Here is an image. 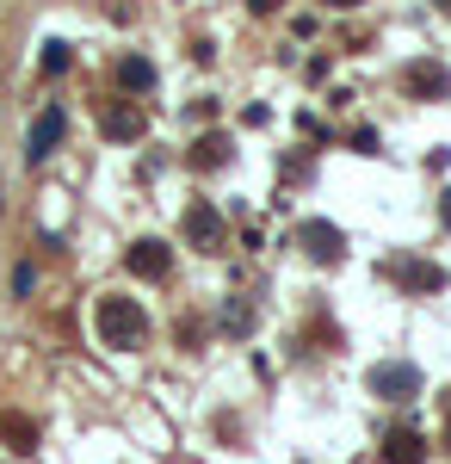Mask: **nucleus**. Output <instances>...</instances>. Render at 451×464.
Returning <instances> with one entry per match:
<instances>
[{
  "instance_id": "obj_13",
  "label": "nucleus",
  "mask_w": 451,
  "mask_h": 464,
  "mask_svg": "<svg viewBox=\"0 0 451 464\" xmlns=\"http://www.w3.org/2000/svg\"><path fill=\"white\" fill-rule=\"evenodd\" d=\"M118 81H124V93H149L155 87V63L149 56H124L118 63Z\"/></svg>"
},
{
  "instance_id": "obj_12",
  "label": "nucleus",
  "mask_w": 451,
  "mask_h": 464,
  "mask_svg": "<svg viewBox=\"0 0 451 464\" xmlns=\"http://www.w3.org/2000/svg\"><path fill=\"white\" fill-rule=\"evenodd\" d=\"M0 440H6L13 452H32V446H37V421H32V415H13V409H6V415H0Z\"/></svg>"
},
{
  "instance_id": "obj_2",
  "label": "nucleus",
  "mask_w": 451,
  "mask_h": 464,
  "mask_svg": "<svg viewBox=\"0 0 451 464\" xmlns=\"http://www.w3.org/2000/svg\"><path fill=\"white\" fill-rule=\"evenodd\" d=\"M383 273L408 291V297H433V291H446V266L415 260V254H389V260H383Z\"/></svg>"
},
{
  "instance_id": "obj_4",
  "label": "nucleus",
  "mask_w": 451,
  "mask_h": 464,
  "mask_svg": "<svg viewBox=\"0 0 451 464\" xmlns=\"http://www.w3.org/2000/svg\"><path fill=\"white\" fill-rule=\"evenodd\" d=\"M402 93H408V100H439V93H451V74L439 69L433 56H420V63L402 69Z\"/></svg>"
},
{
  "instance_id": "obj_16",
  "label": "nucleus",
  "mask_w": 451,
  "mask_h": 464,
  "mask_svg": "<svg viewBox=\"0 0 451 464\" xmlns=\"http://www.w3.org/2000/svg\"><path fill=\"white\" fill-rule=\"evenodd\" d=\"M439 223L451 229V192H439Z\"/></svg>"
},
{
  "instance_id": "obj_3",
  "label": "nucleus",
  "mask_w": 451,
  "mask_h": 464,
  "mask_svg": "<svg viewBox=\"0 0 451 464\" xmlns=\"http://www.w3.org/2000/svg\"><path fill=\"white\" fill-rule=\"evenodd\" d=\"M297 248L310 254L315 266H334V260L347 254V236H341V223H328V217H303V223H297Z\"/></svg>"
},
{
  "instance_id": "obj_5",
  "label": "nucleus",
  "mask_w": 451,
  "mask_h": 464,
  "mask_svg": "<svg viewBox=\"0 0 451 464\" xmlns=\"http://www.w3.org/2000/svg\"><path fill=\"white\" fill-rule=\"evenodd\" d=\"M124 266H130V273H137V279H155V285H161V279H168V273H174V248H168V242H155V236H149V242H137V248L124 254Z\"/></svg>"
},
{
  "instance_id": "obj_9",
  "label": "nucleus",
  "mask_w": 451,
  "mask_h": 464,
  "mask_svg": "<svg viewBox=\"0 0 451 464\" xmlns=\"http://www.w3.org/2000/svg\"><path fill=\"white\" fill-rule=\"evenodd\" d=\"M383 464H427V440L415 428H389L383 433Z\"/></svg>"
},
{
  "instance_id": "obj_17",
  "label": "nucleus",
  "mask_w": 451,
  "mask_h": 464,
  "mask_svg": "<svg viewBox=\"0 0 451 464\" xmlns=\"http://www.w3.org/2000/svg\"><path fill=\"white\" fill-rule=\"evenodd\" d=\"M321 6H359V0H321Z\"/></svg>"
},
{
  "instance_id": "obj_7",
  "label": "nucleus",
  "mask_w": 451,
  "mask_h": 464,
  "mask_svg": "<svg viewBox=\"0 0 451 464\" xmlns=\"http://www.w3.org/2000/svg\"><path fill=\"white\" fill-rule=\"evenodd\" d=\"M100 130L111 137V143H137L142 137V106L137 100H111V106L100 111Z\"/></svg>"
},
{
  "instance_id": "obj_15",
  "label": "nucleus",
  "mask_w": 451,
  "mask_h": 464,
  "mask_svg": "<svg viewBox=\"0 0 451 464\" xmlns=\"http://www.w3.org/2000/svg\"><path fill=\"white\" fill-rule=\"evenodd\" d=\"M352 149L359 155H378V130H352Z\"/></svg>"
},
{
  "instance_id": "obj_8",
  "label": "nucleus",
  "mask_w": 451,
  "mask_h": 464,
  "mask_svg": "<svg viewBox=\"0 0 451 464\" xmlns=\"http://www.w3.org/2000/svg\"><path fill=\"white\" fill-rule=\"evenodd\" d=\"M371 391L389 396V402H408V396L420 391V372H415V365H402V359H396V365H378V372H371Z\"/></svg>"
},
{
  "instance_id": "obj_1",
  "label": "nucleus",
  "mask_w": 451,
  "mask_h": 464,
  "mask_svg": "<svg viewBox=\"0 0 451 464\" xmlns=\"http://www.w3.org/2000/svg\"><path fill=\"white\" fill-rule=\"evenodd\" d=\"M93 322H100V341H105V347H118V353L142 347V334H149V316H142L137 297H100Z\"/></svg>"
},
{
  "instance_id": "obj_18",
  "label": "nucleus",
  "mask_w": 451,
  "mask_h": 464,
  "mask_svg": "<svg viewBox=\"0 0 451 464\" xmlns=\"http://www.w3.org/2000/svg\"><path fill=\"white\" fill-rule=\"evenodd\" d=\"M433 6H439V13H451V0H433Z\"/></svg>"
},
{
  "instance_id": "obj_11",
  "label": "nucleus",
  "mask_w": 451,
  "mask_h": 464,
  "mask_svg": "<svg viewBox=\"0 0 451 464\" xmlns=\"http://www.w3.org/2000/svg\"><path fill=\"white\" fill-rule=\"evenodd\" d=\"M62 130H69V118H62V111L50 106V111H43V118L32 124V155H50V149L62 143Z\"/></svg>"
},
{
  "instance_id": "obj_6",
  "label": "nucleus",
  "mask_w": 451,
  "mask_h": 464,
  "mask_svg": "<svg viewBox=\"0 0 451 464\" xmlns=\"http://www.w3.org/2000/svg\"><path fill=\"white\" fill-rule=\"evenodd\" d=\"M186 242L192 248H223V217H216V205H205V198L186 205Z\"/></svg>"
},
{
  "instance_id": "obj_14",
  "label": "nucleus",
  "mask_w": 451,
  "mask_h": 464,
  "mask_svg": "<svg viewBox=\"0 0 451 464\" xmlns=\"http://www.w3.org/2000/svg\"><path fill=\"white\" fill-rule=\"evenodd\" d=\"M43 74H69V44H43Z\"/></svg>"
},
{
  "instance_id": "obj_10",
  "label": "nucleus",
  "mask_w": 451,
  "mask_h": 464,
  "mask_svg": "<svg viewBox=\"0 0 451 464\" xmlns=\"http://www.w3.org/2000/svg\"><path fill=\"white\" fill-rule=\"evenodd\" d=\"M223 161H229V137H223V130H205V137L192 143V168H198V174H216Z\"/></svg>"
},
{
  "instance_id": "obj_19",
  "label": "nucleus",
  "mask_w": 451,
  "mask_h": 464,
  "mask_svg": "<svg viewBox=\"0 0 451 464\" xmlns=\"http://www.w3.org/2000/svg\"><path fill=\"white\" fill-rule=\"evenodd\" d=\"M446 446H451V428H446Z\"/></svg>"
}]
</instances>
